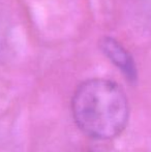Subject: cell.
<instances>
[{
    "mask_svg": "<svg viewBox=\"0 0 151 152\" xmlns=\"http://www.w3.org/2000/svg\"><path fill=\"white\" fill-rule=\"evenodd\" d=\"M71 112L81 130L90 138L108 141L126 127L128 100L117 83L107 79H89L81 83L71 99Z\"/></svg>",
    "mask_w": 151,
    "mask_h": 152,
    "instance_id": "cell-1",
    "label": "cell"
},
{
    "mask_svg": "<svg viewBox=\"0 0 151 152\" xmlns=\"http://www.w3.org/2000/svg\"><path fill=\"white\" fill-rule=\"evenodd\" d=\"M105 141H101V143L98 144H94L88 148L85 152H119L117 149H115L114 147L110 146V145L104 143Z\"/></svg>",
    "mask_w": 151,
    "mask_h": 152,
    "instance_id": "cell-3",
    "label": "cell"
},
{
    "mask_svg": "<svg viewBox=\"0 0 151 152\" xmlns=\"http://www.w3.org/2000/svg\"><path fill=\"white\" fill-rule=\"evenodd\" d=\"M99 48L108 59L124 75L131 83L138 79V69L131 53L113 37L105 36L99 42Z\"/></svg>",
    "mask_w": 151,
    "mask_h": 152,
    "instance_id": "cell-2",
    "label": "cell"
}]
</instances>
